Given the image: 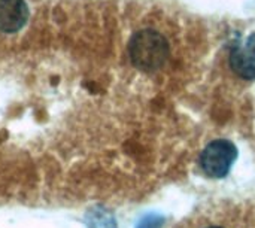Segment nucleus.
<instances>
[{
    "mask_svg": "<svg viewBox=\"0 0 255 228\" xmlns=\"http://www.w3.org/2000/svg\"><path fill=\"white\" fill-rule=\"evenodd\" d=\"M131 63L143 72H155L164 66L169 58V43L163 34L155 30H140L133 34L128 43Z\"/></svg>",
    "mask_w": 255,
    "mask_h": 228,
    "instance_id": "1",
    "label": "nucleus"
},
{
    "mask_svg": "<svg viewBox=\"0 0 255 228\" xmlns=\"http://www.w3.org/2000/svg\"><path fill=\"white\" fill-rule=\"evenodd\" d=\"M238 157L236 146L226 139L211 142L200 155V166L209 178H224Z\"/></svg>",
    "mask_w": 255,
    "mask_h": 228,
    "instance_id": "2",
    "label": "nucleus"
},
{
    "mask_svg": "<svg viewBox=\"0 0 255 228\" xmlns=\"http://www.w3.org/2000/svg\"><path fill=\"white\" fill-rule=\"evenodd\" d=\"M230 67L244 79H255V33L233 46Z\"/></svg>",
    "mask_w": 255,
    "mask_h": 228,
    "instance_id": "3",
    "label": "nucleus"
},
{
    "mask_svg": "<svg viewBox=\"0 0 255 228\" xmlns=\"http://www.w3.org/2000/svg\"><path fill=\"white\" fill-rule=\"evenodd\" d=\"M28 19V7L24 0H0V31L15 33Z\"/></svg>",
    "mask_w": 255,
    "mask_h": 228,
    "instance_id": "4",
    "label": "nucleus"
},
{
    "mask_svg": "<svg viewBox=\"0 0 255 228\" xmlns=\"http://www.w3.org/2000/svg\"><path fill=\"white\" fill-rule=\"evenodd\" d=\"M85 223L88 228H117L112 214L100 206L93 208L85 215Z\"/></svg>",
    "mask_w": 255,
    "mask_h": 228,
    "instance_id": "5",
    "label": "nucleus"
},
{
    "mask_svg": "<svg viewBox=\"0 0 255 228\" xmlns=\"http://www.w3.org/2000/svg\"><path fill=\"white\" fill-rule=\"evenodd\" d=\"M161 224H163V218L161 217H158L155 214H149V215L143 217L139 221V224H137L136 228H160Z\"/></svg>",
    "mask_w": 255,
    "mask_h": 228,
    "instance_id": "6",
    "label": "nucleus"
},
{
    "mask_svg": "<svg viewBox=\"0 0 255 228\" xmlns=\"http://www.w3.org/2000/svg\"><path fill=\"white\" fill-rule=\"evenodd\" d=\"M211 228H220V227H211Z\"/></svg>",
    "mask_w": 255,
    "mask_h": 228,
    "instance_id": "7",
    "label": "nucleus"
}]
</instances>
